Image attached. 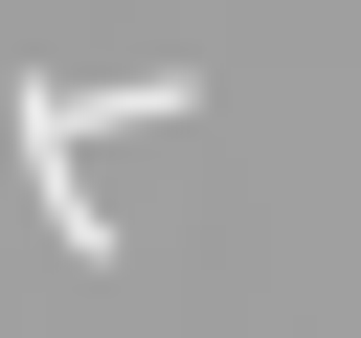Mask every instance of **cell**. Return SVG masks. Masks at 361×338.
<instances>
[{"mask_svg": "<svg viewBox=\"0 0 361 338\" xmlns=\"http://www.w3.org/2000/svg\"><path fill=\"white\" fill-rule=\"evenodd\" d=\"M203 68H68V90H23L0 135H23V203H45V248L68 270H113V203H90V158H113V113H180Z\"/></svg>", "mask_w": 361, "mask_h": 338, "instance_id": "1", "label": "cell"}]
</instances>
